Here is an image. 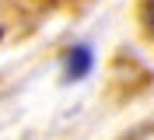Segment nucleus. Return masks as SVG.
<instances>
[{"instance_id":"nucleus-2","label":"nucleus","mask_w":154,"mask_h":140,"mask_svg":"<svg viewBox=\"0 0 154 140\" xmlns=\"http://www.w3.org/2000/svg\"><path fill=\"white\" fill-rule=\"evenodd\" d=\"M140 21H144L147 39L154 42V0H144V7H140Z\"/></svg>"},{"instance_id":"nucleus-3","label":"nucleus","mask_w":154,"mask_h":140,"mask_svg":"<svg viewBox=\"0 0 154 140\" xmlns=\"http://www.w3.org/2000/svg\"><path fill=\"white\" fill-rule=\"evenodd\" d=\"M0 42H4V25H0Z\"/></svg>"},{"instance_id":"nucleus-1","label":"nucleus","mask_w":154,"mask_h":140,"mask_svg":"<svg viewBox=\"0 0 154 140\" xmlns=\"http://www.w3.org/2000/svg\"><path fill=\"white\" fill-rule=\"evenodd\" d=\"M91 67H95V49H91V42H74V46L63 49V81L67 84L84 81V77L91 74Z\"/></svg>"}]
</instances>
